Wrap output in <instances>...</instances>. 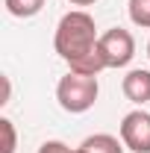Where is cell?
Returning a JSON list of instances; mask_svg holds the SVG:
<instances>
[{
  "label": "cell",
  "mask_w": 150,
  "mask_h": 153,
  "mask_svg": "<svg viewBox=\"0 0 150 153\" xmlns=\"http://www.w3.org/2000/svg\"><path fill=\"white\" fill-rule=\"evenodd\" d=\"M100 44L94 18L85 9H71L65 12L56 24V36H53V50L59 59L68 62V68H74L76 62H82L85 56H91Z\"/></svg>",
  "instance_id": "1"
},
{
  "label": "cell",
  "mask_w": 150,
  "mask_h": 153,
  "mask_svg": "<svg viewBox=\"0 0 150 153\" xmlns=\"http://www.w3.org/2000/svg\"><path fill=\"white\" fill-rule=\"evenodd\" d=\"M97 94H100L97 76H85V74H76V71H68L56 85L59 106L65 112H71V115L88 112L94 103H97Z\"/></svg>",
  "instance_id": "2"
},
{
  "label": "cell",
  "mask_w": 150,
  "mask_h": 153,
  "mask_svg": "<svg viewBox=\"0 0 150 153\" xmlns=\"http://www.w3.org/2000/svg\"><path fill=\"white\" fill-rule=\"evenodd\" d=\"M100 53L106 68H127L135 56V38L124 27H112L106 33H100Z\"/></svg>",
  "instance_id": "3"
},
{
  "label": "cell",
  "mask_w": 150,
  "mask_h": 153,
  "mask_svg": "<svg viewBox=\"0 0 150 153\" xmlns=\"http://www.w3.org/2000/svg\"><path fill=\"white\" fill-rule=\"evenodd\" d=\"M121 141L132 153H150V112H144V106L121 118Z\"/></svg>",
  "instance_id": "4"
},
{
  "label": "cell",
  "mask_w": 150,
  "mask_h": 153,
  "mask_svg": "<svg viewBox=\"0 0 150 153\" xmlns=\"http://www.w3.org/2000/svg\"><path fill=\"white\" fill-rule=\"evenodd\" d=\"M121 91L135 106L150 103V71L147 68H132V71H127L124 82H121Z\"/></svg>",
  "instance_id": "5"
},
{
  "label": "cell",
  "mask_w": 150,
  "mask_h": 153,
  "mask_svg": "<svg viewBox=\"0 0 150 153\" xmlns=\"http://www.w3.org/2000/svg\"><path fill=\"white\" fill-rule=\"evenodd\" d=\"M79 147L88 150V153H124V141L118 135H109V133H94Z\"/></svg>",
  "instance_id": "6"
},
{
  "label": "cell",
  "mask_w": 150,
  "mask_h": 153,
  "mask_svg": "<svg viewBox=\"0 0 150 153\" xmlns=\"http://www.w3.org/2000/svg\"><path fill=\"white\" fill-rule=\"evenodd\" d=\"M3 6L12 18H33L44 9V0H3Z\"/></svg>",
  "instance_id": "7"
},
{
  "label": "cell",
  "mask_w": 150,
  "mask_h": 153,
  "mask_svg": "<svg viewBox=\"0 0 150 153\" xmlns=\"http://www.w3.org/2000/svg\"><path fill=\"white\" fill-rule=\"evenodd\" d=\"M127 15L135 27L150 30V0H127Z\"/></svg>",
  "instance_id": "8"
},
{
  "label": "cell",
  "mask_w": 150,
  "mask_h": 153,
  "mask_svg": "<svg viewBox=\"0 0 150 153\" xmlns=\"http://www.w3.org/2000/svg\"><path fill=\"white\" fill-rule=\"evenodd\" d=\"M0 133H3V153H15L18 150V130L9 118H0Z\"/></svg>",
  "instance_id": "9"
},
{
  "label": "cell",
  "mask_w": 150,
  "mask_h": 153,
  "mask_svg": "<svg viewBox=\"0 0 150 153\" xmlns=\"http://www.w3.org/2000/svg\"><path fill=\"white\" fill-rule=\"evenodd\" d=\"M38 153H74V147H68L65 141H56V138H53V141H44V144L38 147Z\"/></svg>",
  "instance_id": "10"
},
{
  "label": "cell",
  "mask_w": 150,
  "mask_h": 153,
  "mask_svg": "<svg viewBox=\"0 0 150 153\" xmlns=\"http://www.w3.org/2000/svg\"><path fill=\"white\" fill-rule=\"evenodd\" d=\"M3 79V97H0V103H9V94H12V82H9V76H0Z\"/></svg>",
  "instance_id": "11"
},
{
  "label": "cell",
  "mask_w": 150,
  "mask_h": 153,
  "mask_svg": "<svg viewBox=\"0 0 150 153\" xmlns=\"http://www.w3.org/2000/svg\"><path fill=\"white\" fill-rule=\"evenodd\" d=\"M74 6H91V3H97V0H71Z\"/></svg>",
  "instance_id": "12"
},
{
  "label": "cell",
  "mask_w": 150,
  "mask_h": 153,
  "mask_svg": "<svg viewBox=\"0 0 150 153\" xmlns=\"http://www.w3.org/2000/svg\"><path fill=\"white\" fill-rule=\"evenodd\" d=\"M74 153H88V150H82V147H74Z\"/></svg>",
  "instance_id": "13"
},
{
  "label": "cell",
  "mask_w": 150,
  "mask_h": 153,
  "mask_svg": "<svg viewBox=\"0 0 150 153\" xmlns=\"http://www.w3.org/2000/svg\"><path fill=\"white\" fill-rule=\"evenodd\" d=\"M147 59H150V41H147Z\"/></svg>",
  "instance_id": "14"
}]
</instances>
